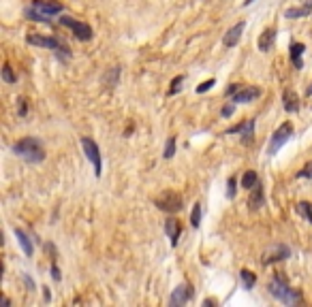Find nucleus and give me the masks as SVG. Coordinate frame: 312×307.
Returning a JSON list of instances; mask_svg holds the SVG:
<instances>
[{
  "label": "nucleus",
  "instance_id": "4468645a",
  "mask_svg": "<svg viewBox=\"0 0 312 307\" xmlns=\"http://www.w3.org/2000/svg\"><path fill=\"white\" fill-rule=\"evenodd\" d=\"M274 43H276V28H265V30L261 32V37H259V51L267 54L274 47Z\"/></svg>",
  "mask_w": 312,
  "mask_h": 307
},
{
  "label": "nucleus",
  "instance_id": "0eeeda50",
  "mask_svg": "<svg viewBox=\"0 0 312 307\" xmlns=\"http://www.w3.org/2000/svg\"><path fill=\"white\" fill-rule=\"evenodd\" d=\"M60 23L71 28V32L75 34V39H79V41H90L92 39V28L84 22H77V20H73V17H60Z\"/></svg>",
  "mask_w": 312,
  "mask_h": 307
},
{
  "label": "nucleus",
  "instance_id": "f704fd0d",
  "mask_svg": "<svg viewBox=\"0 0 312 307\" xmlns=\"http://www.w3.org/2000/svg\"><path fill=\"white\" fill-rule=\"evenodd\" d=\"M238 90H240V86L238 84H231V86H229V90H227V94H229V96H233Z\"/></svg>",
  "mask_w": 312,
  "mask_h": 307
},
{
  "label": "nucleus",
  "instance_id": "423d86ee",
  "mask_svg": "<svg viewBox=\"0 0 312 307\" xmlns=\"http://www.w3.org/2000/svg\"><path fill=\"white\" fill-rule=\"evenodd\" d=\"M154 205L161 211H167V214H178V211L182 209V197L178 192L167 190V192H163L161 197L154 198Z\"/></svg>",
  "mask_w": 312,
  "mask_h": 307
},
{
  "label": "nucleus",
  "instance_id": "a878e982",
  "mask_svg": "<svg viewBox=\"0 0 312 307\" xmlns=\"http://www.w3.org/2000/svg\"><path fill=\"white\" fill-rule=\"evenodd\" d=\"M173 154H175V137H169L167 143H165V154H163V156L169 160V158H173Z\"/></svg>",
  "mask_w": 312,
  "mask_h": 307
},
{
  "label": "nucleus",
  "instance_id": "6e6552de",
  "mask_svg": "<svg viewBox=\"0 0 312 307\" xmlns=\"http://www.w3.org/2000/svg\"><path fill=\"white\" fill-rule=\"evenodd\" d=\"M192 294H195V290H192V286L191 284H180L175 290L171 292V297H169V305H173V307H178V305H184L188 303V301L192 299Z\"/></svg>",
  "mask_w": 312,
  "mask_h": 307
},
{
  "label": "nucleus",
  "instance_id": "9b49d317",
  "mask_svg": "<svg viewBox=\"0 0 312 307\" xmlns=\"http://www.w3.org/2000/svg\"><path fill=\"white\" fill-rule=\"evenodd\" d=\"M291 256V247L287 245H274L263 254V264H269V263H278V261H285V258Z\"/></svg>",
  "mask_w": 312,
  "mask_h": 307
},
{
  "label": "nucleus",
  "instance_id": "bb28decb",
  "mask_svg": "<svg viewBox=\"0 0 312 307\" xmlns=\"http://www.w3.org/2000/svg\"><path fill=\"white\" fill-rule=\"evenodd\" d=\"M182 81H184V75H178L175 79L171 81V86H169V96H173V94H178L180 92V88H182Z\"/></svg>",
  "mask_w": 312,
  "mask_h": 307
},
{
  "label": "nucleus",
  "instance_id": "f3484780",
  "mask_svg": "<svg viewBox=\"0 0 312 307\" xmlns=\"http://www.w3.org/2000/svg\"><path fill=\"white\" fill-rule=\"evenodd\" d=\"M165 233H167V237H169V241H171V245H178V239H180V224H178V220L169 218V220L165 222Z\"/></svg>",
  "mask_w": 312,
  "mask_h": 307
},
{
  "label": "nucleus",
  "instance_id": "4c0bfd02",
  "mask_svg": "<svg viewBox=\"0 0 312 307\" xmlns=\"http://www.w3.org/2000/svg\"><path fill=\"white\" fill-rule=\"evenodd\" d=\"M255 0H244V7H248V4H252Z\"/></svg>",
  "mask_w": 312,
  "mask_h": 307
},
{
  "label": "nucleus",
  "instance_id": "6ab92c4d",
  "mask_svg": "<svg viewBox=\"0 0 312 307\" xmlns=\"http://www.w3.org/2000/svg\"><path fill=\"white\" fill-rule=\"evenodd\" d=\"M120 75H122V68L120 66H111L107 73L103 75V84L109 88V90H114L118 86V81H120Z\"/></svg>",
  "mask_w": 312,
  "mask_h": 307
},
{
  "label": "nucleus",
  "instance_id": "393cba45",
  "mask_svg": "<svg viewBox=\"0 0 312 307\" xmlns=\"http://www.w3.org/2000/svg\"><path fill=\"white\" fill-rule=\"evenodd\" d=\"M297 209H299V214H302L306 220L312 224V205H310V203H306V200H302V203L297 205Z\"/></svg>",
  "mask_w": 312,
  "mask_h": 307
},
{
  "label": "nucleus",
  "instance_id": "ddd939ff",
  "mask_svg": "<svg viewBox=\"0 0 312 307\" xmlns=\"http://www.w3.org/2000/svg\"><path fill=\"white\" fill-rule=\"evenodd\" d=\"M244 28H246V22H240V23H235L233 28H229L227 34L222 37V45H225V47H235L240 43V39H242Z\"/></svg>",
  "mask_w": 312,
  "mask_h": 307
},
{
  "label": "nucleus",
  "instance_id": "1a4fd4ad",
  "mask_svg": "<svg viewBox=\"0 0 312 307\" xmlns=\"http://www.w3.org/2000/svg\"><path fill=\"white\" fill-rule=\"evenodd\" d=\"M259 96H261V90H259V88H255V86H244V88H240V90L233 94V103H235V105L252 103V100H257Z\"/></svg>",
  "mask_w": 312,
  "mask_h": 307
},
{
  "label": "nucleus",
  "instance_id": "473e14b6",
  "mask_svg": "<svg viewBox=\"0 0 312 307\" xmlns=\"http://www.w3.org/2000/svg\"><path fill=\"white\" fill-rule=\"evenodd\" d=\"M233 109H235V103H231V105H227L225 109H222V117H229L233 113Z\"/></svg>",
  "mask_w": 312,
  "mask_h": 307
},
{
  "label": "nucleus",
  "instance_id": "2eb2a0df",
  "mask_svg": "<svg viewBox=\"0 0 312 307\" xmlns=\"http://www.w3.org/2000/svg\"><path fill=\"white\" fill-rule=\"evenodd\" d=\"M310 13H312V0H306L302 7L287 9L285 11V17H287V20H299V17H308Z\"/></svg>",
  "mask_w": 312,
  "mask_h": 307
},
{
  "label": "nucleus",
  "instance_id": "c9c22d12",
  "mask_svg": "<svg viewBox=\"0 0 312 307\" xmlns=\"http://www.w3.org/2000/svg\"><path fill=\"white\" fill-rule=\"evenodd\" d=\"M51 273H54V280L56 282H60V271H58V267L54 264V267H51Z\"/></svg>",
  "mask_w": 312,
  "mask_h": 307
},
{
  "label": "nucleus",
  "instance_id": "f03ea898",
  "mask_svg": "<svg viewBox=\"0 0 312 307\" xmlns=\"http://www.w3.org/2000/svg\"><path fill=\"white\" fill-rule=\"evenodd\" d=\"M267 290L269 294H272L274 299H278L280 303H285V305H295L299 303V294L295 290H291L289 286H287V282L285 280H280V277H274L272 282L267 284Z\"/></svg>",
  "mask_w": 312,
  "mask_h": 307
},
{
  "label": "nucleus",
  "instance_id": "f257e3e1",
  "mask_svg": "<svg viewBox=\"0 0 312 307\" xmlns=\"http://www.w3.org/2000/svg\"><path fill=\"white\" fill-rule=\"evenodd\" d=\"M13 152H15L20 158H24L26 162H32V164L45 160V150H43V145H41V141L34 139V137H26V139L17 141V143L13 145Z\"/></svg>",
  "mask_w": 312,
  "mask_h": 307
},
{
  "label": "nucleus",
  "instance_id": "39448f33",
  "mask_svg": "<svg viewBox=\"0 0 312 307\" xmlns=\"http://www.w3.org/2000/svg\"><path fill=\"white\" fill-rule=\"evenodd\" d=\"M26 43H28V45H34V47H45V49L58 51V54H64V56H71V51H69L67 47H64L56 37H43V34H28V37H26Z\"/></svg>",
  "mask_w": 312,
  "mask_h": 307
},
{
  "label": "nucleus",
  "instance_id": "a211bd4d",
  "mask_svg": "<svg viewBox=\"0 0 312 307\" xmlns=\"http://www.w3.org/2000/svg\"><path fill=\"white\" fill-rule=\"evenodd\" d=\"M282 103H285V111H289V113H295V111L299 109V98L293 90H285V94H282Z\"/></svg>",
  "mask_w": 312,
  "mask_h": 307
},
{
  "label": "nucleus",
  "instance_id": "f8f14e48",
  "mask_svg": "<svg viewBox=\"0 0 312 307\" xmlns=\"http://www.w3.org/2000/svg\"><path fill=\"white\" fill-rule=\"evenodd\" d=\"M32 7L37 11H41L43 15H47V17L58 15V13L64 11V7L60 2H56V0H32Z\"/></svg>",
  "mask_w": 312,
  "mask_h": 307
},
{
  "label": "nucleus",
  "instance_id": "7c9ffc66",
  "mask_svg": "<svg viewBox=\"0 0 312 307\" xmlns=\"http://www.w3.org/2000/svg\"><path fill=\"white\" fill-rule=\"evenodd\" d=\"M227 186H229V190H227V197H229V198H233V197H235V177H229Z\"/></svg>",
  "mask_w": 312,
  "mask_h": 307
},
{
  "label": "nucleus",
  "instance_id": "20e7f679",
  "mask_svg": "<svg viewBox=\"0 0 312 307\" xmlns=\"http://www.w3.org/2000/svg\"><path fill=\"white\" fill-rule=\"evenodd\" d=\"M81 147H84L86 158L92 162L94 175L101 177V173H103V160H101V150H98L96 141H94L92 137H81Z\"/></svg>",
  "mask_w": 312,
  "mask_h": 307
},
{
  "label": "nucleus",
  "instance_id": "dca6fc26",
  "mask_svg": "<svg viewBox=\"0 0 312 307\" xmlns=\"http://www.w3.org/2000/svg\"><path fill=\"white\" fill-rule=\"evenodd\" d=\"M304 51H306L304 43H291V47H289V56H291V64H293L295 68H302V66H304V62H302Z\"/></svg>",
  "mask_w": 312,
  "mask_h": 307
},
{
  "label": "nucleus",
  "instance_id": "aec40b11",
  "mask_svg": "<svg viewBox=\"0 0 312 307\" xmlns=\"http://www.w3.org/2000/svg\"><path fill=\"white\" fill-rule=\"evenodd\" d=\"M250 192H252V194H250V198H248L250 209H259V207H263V203H265V197H263V188H261V184H257Z\"/></svg>",
  "mask_w": 312,
  "mask_h": 307
},
{
  "label": "nucleus",
  "instance_id": "2f4dec72",
  "mask_svg": "<svg viewBox=\"0 0 312 307\" xmlns=\"http://www.w3.org/2000/svg\"><path fill=\"white\" fill-rule=\"evenodd\" d=\"M17 107H20L17 111H20V115H22V117L26 115V111H28V107H26V98H20V100H17Z\"/></svg>",
  "mask_w": 312,
  "mask_h": 307
},
{
  "label": "nucleus",
  "instance_id": "4be33fe9",
  "mask_svg": "<svg viewBox=\"0 0 312 307\" xmlns=\"http://www.w3.org/2000/svg\"><path fill=\"white\" fill-rule=\"evenodd\" d=\"M257 184H259L257 171H246V173L242 175V188H246V190H252Z\"/></svg>",
  "mask_w": 312,
  "mask_h": 307
},
{
  "label": "nucleus",
  "instance_id": "cd10ccee",
  "mask_svg": "<svg viewBox=\"0 0 312 307\" xmlns=\"http://www.w3.org/2000/svg\"><path fill=\"white\" fill-rule=\"evenodd\" d=\"M2 79L7 81V84H17V77L13 75V70H11L9 64H4V68H2Z\"/></svg>",
  "mask_w": 312,
  "mask_h": 307
},
{
  "label": "nucleus",
  "instance_id": "9d476101",
  "mask_svg": "<svg viewBox=\"0 0 312 307\" xmlns=\"http://www.w3.org/2000/svg\"><path fill=\"white\" fill-rule=\"evenodd\" d=\"M227 134H240L244 143H250L252 134H255V120H246L244 124H235L227 131Z\"/></svg>",
  "mask_w": 312,
  "mask_h": 307
},
{
  "label": "nucleus",
  "instance_id": "c85d7f7f",
  "mask_svg": "<svg viewBox=\"0 0 312 307\" xmlns=\"http://www.w3.org/2000/svg\"><path fill=\"white\" fill-rule=\"evenodd\" d=\"M297 177H302V179H312V160L308 164H304L302 171L297 173Z\"/></svg>",
  "mask_w": 312,
  "mask_h": 307
},
{
  "label": "nucleus",
  "instance_id": "7ed1b4c3",
  "mask_svg": "<svg viewBox=\"0 0 312 307\" xmlns=\"http://www.w3.org/2000/svg\"><path fill=\"white\" fill-rule=\"evenodd\" d=\"M293 137V124L291 122H285L278 126V131L272 134V139H269V145H267V156H276V154L280 152V147L285 143H289Z\"/></svg>",
  "mask_w": 312,
  "mask_h": 307
},
{
  "label": "nucleus",
  "instance_id": "c756f323",
  "mask_svg": "<svg viewBox=\"0 0 312 307\" xmlns=\"http://www.w3.org/2000/svg\"><path fill=\"white\" fill-rule=\"evenodd\" d=\"M214 84H216V81H214V79H208V81H203V84H199V86H197V92H199V94L208 92V90H210V88H212V86H214Z\"/></svg>",
  "mask_w": 312,
  "mask_h": 307
},
{
  "label": "nucleus",
  "instance_id": "e433bc0d",
  "mask_svg": "<svg viewBox=\"0 0 312 307\" xmlns=\"http://www.w3.org/2000/svg\"><path fill=\"white\" fill-rule=\"evenodd\" d=\"M306 96H312V86H310V88H306Z\"/></svg>",
  "mask_w": 312,
  "mask_h": 307
},
{
  "label": "nucleus",
  "instance_id": "b1692460",
  "mask_svg": "<svg viewBox=\"0 0 312 307\" xmlns=\"http://www.w3.org/2000/svg\"><path fill=\"white\" fill-rule=\"evenodd\" d=\"M199 224H201V203H195V207L191 211V226L199 228Z\"/></svg>",
  "mask_w": 312,
  "mask_h": 307
},
{
  "label": "nucleus",
  "instance_id": "412c9836",
  "mask_svg": "<svg viewBox=\"0 0 312 307\" xmlns=\"http://www.w3.org/2000/svg\"><path fill=\"white\" fill-rule=\"evenodd\" d=\"M15 237H17V241H20V245H22L24 254H26V256L30 258V256H32V252H34V247H32V241H30V237H28V235L24 233L22 228H15Z\"/></svg>",
  "mask_w": 312,
  "mask_h": 307
},
{
  "label": "nucleus",
  "instance_id": "5701e85b",
  "mask_svg": "<svg viewBox=\"0 0 312 307\" xmlns=\"http://www.w3.org/2000/svg\"><path fill=\"white\" fill-rule=\"evenodd\" d=\"M240 277H242V282H244V288H246V290H250V288L257 284V277L252 275L248 269H242V271H240Z\"/></svg>",
  "mask_w": 312,
  "mask_h": 307
},
{
  "label": "nucleus",
  "instance_id": "72a5a7b5",
  "mask_svg": "<svg viewBox=\"0 0 312 307\" xmlns=\"http://www.w3.org/2000/svg\"><path fill=\"white\" fill-rule=\"evenodd\" d=\"M24 282H26L28 290H30V292H32V290H34V282H32V280H30V277H28V275H24Z\"/></svg>",
  "mask_w": 312,
  "mask_h": 307
}]
</instances>
